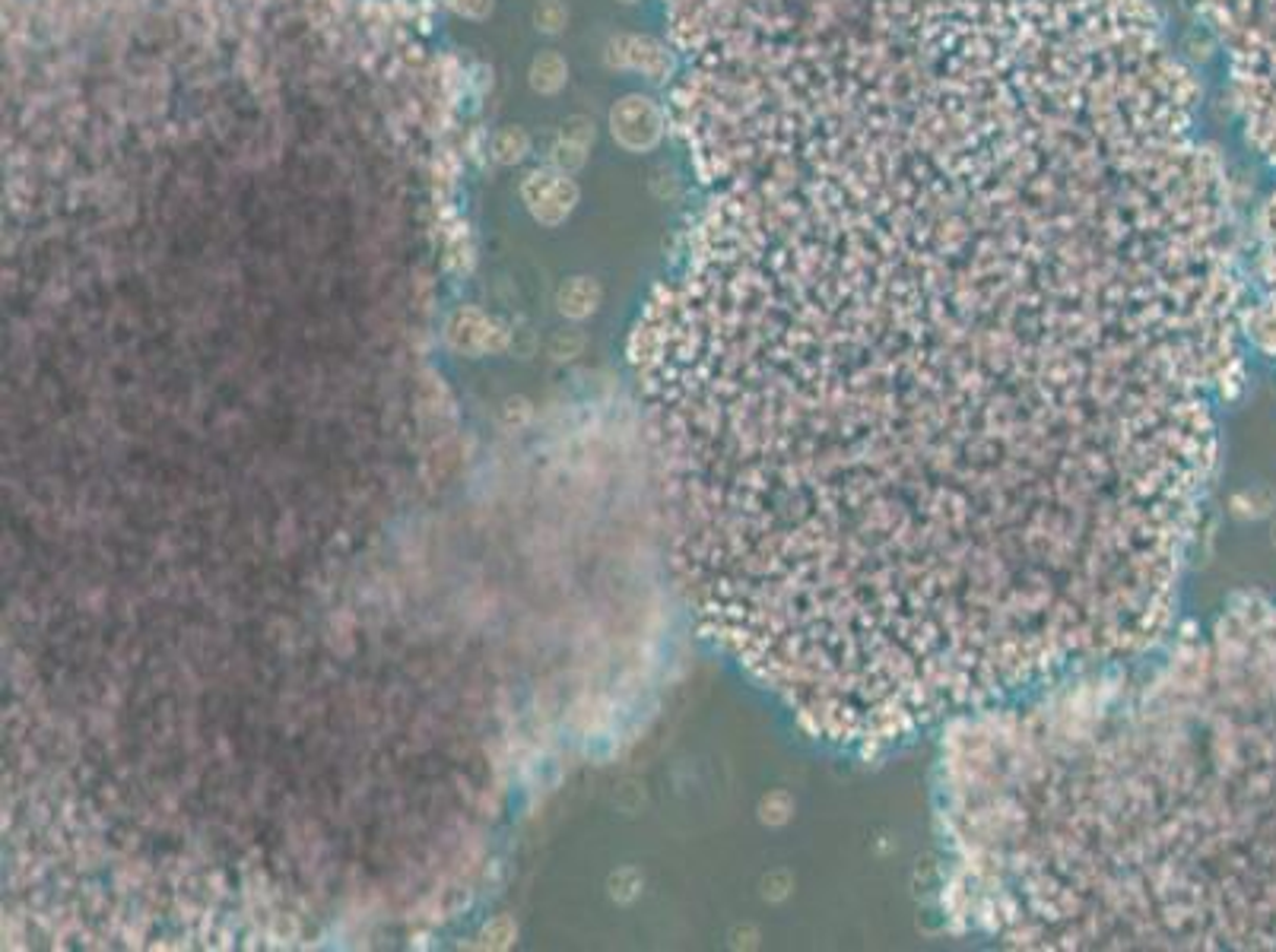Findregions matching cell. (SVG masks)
Wrapping results in <instances>:
<instances>
[{
	"label": "cell",
	"mask_w": 1276,
	"mask_h": 952,
	"mask_svg": "<svg viewBox=\"0 0 1276 952\" xmlns=\"http://www.w3.org/2000/svg\"><path fill=\"white\" fill-rule=\"evenodd\" d=\"M511 939H514V924L508 917H496L483 933V943L492 949H505V946H511Z\"/></svg>",
	"instance_id": "cell-9"
},
{
	"label": "cell",
	"mask_w": 1276,
	"mask_h": 952,
	"mask_svg": "<svg viewBox=\"0 0 1276 952\" xmlns=\"http://www.w3.org/2000/svg\"><path fill=\"white\" fill-rule=\"evenodd\" d=\"M597 298H600L597 286H594L591 280H585V276L569 280V283L559 289V308H563V314H569V317H585V314H591L594 305H597Z\"/></svg>",
	"instance_id": "cell-6"
},
{
	"label": "cell",
	"mask_w": 1276,
	"mask_h": 952,
	"mask_svg": "<svg viewBox=\"0 0 1276 952\" xmlns=\"http://www.w3.org/2000/svg\"><path fill=\"white\" fill-rule=\"evenodd\" d=\"M524 150H527V137H524L521 131H502V134H499V140H496V153H499V159H502V162L521 159V156H524Z\"/></svg>",
	"instance_id": "cell-8"
},
{
	"label": "cell",
	"mask_w": 1276,
	"mask_h": 952,
	"mask_svg": "<svg viewBox=\"0 0 1276 952\" xmlns=\"http://www.w3.org/2000/svg\"><path fill=\"white\" fill-rule=\"evenodd\" d=\"M575 197H578L575 184L556 172H534L524 184V200L530 206V214L547 226H556L569 217Z\"/></svg>",
	"instance_id": "cell-4"
},
{
	"label": "cell",
	"mask_w": 1276,
	"mask_h": 952,
	"mask_svg": "<svg viewBox=\"0 0 1276 952\" xmlns=\"http://www.w3.org/2000/svg\"><path fill=\"white\" fill-rule=\"evenodd\" d=\"M452 7H458L467 17H483L489 10V0H448Z\"/></svg>",
	"instance_id": "cell-11"
},
{
	"label": "cell",
	"mask_w": 1276,
	"mask_h": 952,
	"mask_svg": "<svg viewBox=\"0 0 1276 952\" xmlns=\"http://www.w3.org/2000/svg\"><path fill=\"white\" fill-rule=\"evenodd\" d=\"M448 340H452L455 350L480 356V353H499L508 344V334L502 331L499 322H492V317H486L483 311L464 308V311H458L452 317Z\"/></svg>",
	"instance_id": "cell-5"
},
{
	"label": "cell",
	"mask_w": 1276,
	"mask_h": 952,
	"mask_svg": "<svg viewBox=\"0 0 1276 952\" xmlns=\"http://www.w3.org/2000/svg\"><path fill=\"white\" fill-rule=\"evenodd\" d=\"M563 80H566V64H563V58L553 54V51L541 54V58L534 61V67H530V83H534L541 92H556V89L563 86Z\"/></svg>",
	"instance_id": "cell-7"
},
{
	"label": "cell",
	"mask_w": 1276,
	"mask_h": 952,
	"mask_svg": "<svg viewBox=\"0 0 1276 952\" xmlns=\"http://www.w3.org/2000/svg\"><path fill=\"white\" fill-rule=\"evenodd\" d=\"M610 125H613V137L625 150H648V147L658 143L664 121H661V112H658V105L652 98L625 95L613 109Z\"/></svg>",
	"instance_id": "cell-3"
},
{
	"label": "cell",
	"mask_w": 1276,
	"mask_h": 952,
	"mask_svg": "<svg viewBox=\"0 0 1276 952\" xmlns=\"http://www.w3.org/2000/svg\"><path fill=\"white\" fill-rule=\"evenodd\" d=\"M943 911L1010 949H1276V603L943 727Z\"/></svg>",
	"instance_id": "cell-2"
},
{
	"label": "cell",
	"mask_w": 1276,
	"mask_h": 952,
	"mask_svg": "<svg viewBox=\"0 0 1276 952\" xmlns=\"http://www.w3.org/2000/svg\"><path fill=\"white\" fill-rule=\"evenodd\" d=\"M763 143L645 331L711 639L848 753L1159 645L1241 381L1182 121L937 51Z\"/></svg>",
	"instance_id": "cell-1"
},
{
	"label": "cell",
	"mask_w": 1276,
	"mask_h": 952,
	"mask_svg": "<svg viewBox=\"0 0 1276 952\" xmlns=\"http://www.w3.org/2000/svg\"><path fill=\"white\" fill-rule=\"evenodd\" d=\"M537 23H541V26H544L547 32H556V29H559V26L566 23V10H563V7L556 4V0H547V4H544V7L537 10Z\"/></svg>",
	"instance_id": "cell-10"
}]
</instances>
